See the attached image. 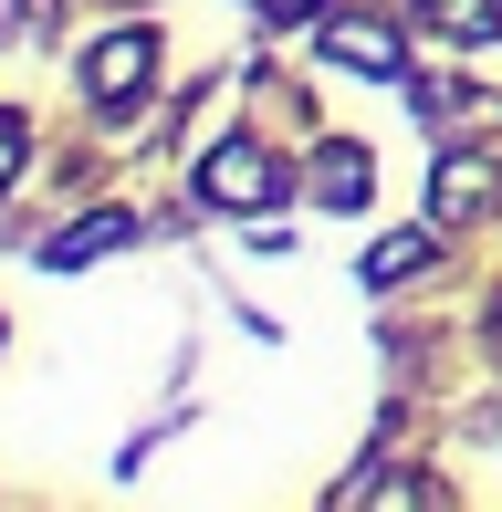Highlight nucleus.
<instances>
[{
	"instance_id": "f257e3e1",
	"label": "nucleus",
	"mask_w": 502,
	"mask_h": 512,
	"mask_svg": "<svg viewBox=\"0 0 502 512\" xmlns=\"http://www.w3.org/2000/svg\"><path fill=\"white\" fill-rule=\"evenodd\" d=\"M199 199H220V209H272V199H283V168H272L262 147H220L210 168H199Z\"/></svg>"
},
{
	"instance_id": "f03ea898",
	"label": "nucleus",
	"mask_w": 502,
	"mask_h": 512,
	"mask_svg": "<svg viewBox=\"0 0 502 512\" xmlns=\"http://www.w3.org/2000/svg\"><path fill=\"white\" fill-rule=\"evenodd\" d=\"M147 74H157V42H147V32H105L95 53H84V84H95V105H126Z\"/></svg>"
},
{
	"instance_id": "7ed1b4c3",
	"label": "nucleus",
	"mask_w": 502,
	"mask_h": 512,
	"mask_svg": "<svg viewBox=\"0 0 502 512\" xmlns=\"http://www.w3.org/2000/svg\"><path fill=\"white\" fill-rule=\"evenodd\" d=\"M429 199H440V220H482V209L502 199V178H492V157H440Z\"/></svg>"
},
{
	"instance_id": "20e7f679",
	"label": "nucleus",
	"mask_w": 502,
	"mask_h": 512,
	"mask_svg": "<svg viewBox=\"0 0 502 512\" xmlns=\"http://www.w3.org/2000/svg\"><path fill=\"white\" fill-rule=\"evenodd\" d=\"M126 230H136L126 209H105V220H84V230H63V241L42 251V262H95V251H116V241H126Z\"/></svg>"
},
{
	"instance_id": "39448f33",
	"label": "nucleus",
	"mask_w": 502,
	"mask_h": 512,
	"mask_svg": "<svg viewBox=\"0 0 502 512\" xmlns=\"http://www.w3.org/2000/svg\"><path fill=\"white\" fill-rule=\"evenodd\" d=\"M335 63H356V74H398V42H387L377 21H346V32H335Z\"/></svg>"
},
{
	"instance_id": "423d86ee",
	"label": "nucleus",
	"mask_w": 502,
	"mask_h": 512,
	"mask_svg": "<svg viewBox=\"0 0 502 512\" xmlns=\"http://www.w3.org/2000/svg\"><path fill=\"white\" fill-rule=\"evenodd\" d=\"M314 189H325L335 209H356V199H367V157H356V147H325V168H314Z\"/></svg>"
},
{
	"instance_id": "0eeeda50",
	"label": "nucleus",
	"mask_w": 502,
	"mask_h": 512,
	"mask_svg": "<svg viewBox=\"0 0 502 512\" xmlns=\"http://www.w3.org/2000/svg\"><path fill=\"white\" fill-rule=\"evenodd\" d=\"M440 32H461V42H492V0H419Z\"/></svg>"
},
{
	"instance_id": "6e6552de",
	"label": "nucleus",
	"mask_w": 502,
	"mask_h": 512,
	"mask_svg": "<svg viewBox=\"0 0 502 512\" xmlns=\"http://www.w3.org/2000/svg\"><path fill=\"white\" fill-rule=\"evenodd\" d=\"M429 262V241H377L367 251V283H398V272H419Z\"/></svg>"
},
{
	"instance_id": "1a4fd4ad",
	"label": "nucleus",
	"mask_w": 502,
	"mask_h": 512,
	"mask_svg": "<svg viewBox=\"0 0 502 512\" xmlns=\"http://www.w3.org/2000/svg\"><path fill=\"white\" fill-rule=\"evenodd\" d=\"M21 168V115H0V178Z\"/></svg>"
},
{
	"instance_id": "9d476101",
	"label": "nucleus",
	"mask_w": 502,
	"mask_h": 512,
	"mask_svg": "<svg viewBox=\"0 0 502 512\" xmlns=\"http://www.w3.org/2000/svg\"><path fill=\"white\" fill-rule=\"evenodd\" d=\"M251 11H272V21H293V11H314V0H251Z\"/></svg>"
}]
</instances>
